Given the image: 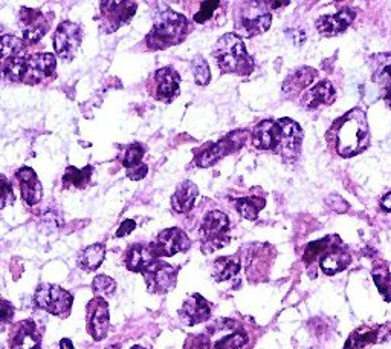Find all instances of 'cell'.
<instances>
[{
  "mask_svg": "<svg viewBox=\"0 0 391 349\" xmlns=\"http://www.w3.org/2000/svg\"><path fill=\"white\" fill-rule=\"evenodd\" d=\"M336 99L335 87L331 82H319L301 97V104H303L305 109L314 110L318 109L323 104H332Z\"/></svg>",
  "mask_w": 391,
  "mask_h": 349,
  "instance_id": "21",
  "label": "cell"
},
{
  "mask_svg": "<svg viewBox=\"0 0 391 349\" xmlns=\"http://www.w3.org/2000/svg\"><path fill=\"white\" fill-rule=\"evenodd\" d=\"M316 78V71L314 68H300L293 71L283 83V92L286 95H297L305 91L307 86L314 83Z\"/></svg>",
  "mask_w": 391,
  "mask_h": 349,
  "instance_id": "24",
  "label": "cell"
},
{
  "mask_svg": "<svg viewBox=\"0 0 391 349\" xmlns=\"http://www.w3.org/2000/svg\"><path fill=\"white\" fill-rule=\"evenodd\" d=\"M380 205L385 212H391V191H390V193H387L384 198H382Z\"/></svg>",
  "mask_w": 391,
  "mask_h": 349,
  "instance_id": "44",
  "label": "cell"
},
{
  "mask_svg": "<svg viewBox=\"0 0 391 349\" xmlns=\"http://www.w3.org/2000/svg\"><path fill=\"white\" fill-rule=\"evenodd\" d=\"M332 239L331 236H327L321 241H315V242H310L309 246L306 247L305 251V262L306 264H312V262L319 256V255H324V253L332 247Z\"/></svg>",
  "mask_w": 391,
  "mask_h": 349,
  "instance_id": "35",
  "label": "cell"
},
{
  "mask_svg": "<svg viewBox=\"0 0 391 349\" xmlns=\"http://www.w3.org/2000/svg\"><path fill=\"white\" fill-rule=\"evenodd\" d=\"M23 40L6 34L0 37V58H5L6 62L14 57H19V52L23 49Z\"/></svg>",
  "mask_w": 391,
  "mask_h": 349,
  "instance_id": "32",
  "label": "cell"
},
{
  "mask_svg": "<svg viewBox=\"0 0 391 349\" xmlns=\"http://www.w3.org/2000/svg\"><path fill=\"white\" fill-rule=\"evenodd\" d=\"M34 300L41 310L48 311L49 314H54L58 317H68L70 308H72L74 298L72 294L58 285L43 284L35 291Z\"/></svg>",
  "mask_w": 391,
  "mask_h": 349,
  "instance_id": "6",
  "label": "cell"
},
{
  "mask_svg": "<svg viewBox=\"0 0 391 349\" xmlns=\"http://www.w3.org/2000/svg\"><path fill=\"white\" fill-rule=\"evenodd\" d=\"M83 31L82 26L74 22H61L54 36V48L57 56L68 60H72L77 51L82 45Z\"/></svg>",
  "mask_w": 391,
  "mask_h": 349,
  "instance_id": "9",
  "label": "cell"
},
{
  "mask_svg": "<svg viewBox=\"0 0 391 349\" xmlns=\"http://www.w3.org/2000/svg\"><path fill=\"white\" fill-rule=\"evenodd\" d=\"M245 141H246L245 130H236V132L229 134L225 138H222L219 143L207 146L205 149L196 156V164H198L202 169L211 167L212 164H216L219 160L224 158V156L240 149Z\"/></svg>",
  "mask_w": 391,
  "mask_h": 349,
  "instance_id": "7",
  "label": "cell"
},
{
  "mask_svg": "<svg viewBox=\"0 0 391 349\" xmlns=\"http://www.w3.org/2000/svg\"><path fill=\"white\" fill-rule=\"evenodd\" d=\"M357 17L352 8H344V10L338 11L332 15H321L316 20V30L323 34V36H338V34L344 32L352 25V22Z\"/></svg>",
  "mask_w": 391,
  "mask_h": 349,
  "instance_id": "16",
  "label": "cell"
},
{
  "mask_svg": "<svg viewBox=\"0 0 391 349\" xmlns=\"http://www.w3.org/2000/svg\"><path fill=\"white\" fill-rule=\"evenodd\" d=\"M228 230H229L228 216L219 210L210 212L200 225L202 251L210 255V253L217 251L228 246L229 242Z\"/></svg>",
  "mask_w": 391,
  "mask_h": 349,
  "instance_id": "5",
  "label": "cell"
},
{
  "mask_svg": "<svg viewBox=\"0 0 391 349\" xmlns=\"http://www.w3.org/2000/svg\"><path fill=\"white\" fill-rule=\"evenodd\" d=\"M142 274H144L148 291L156 294L172 291L177 282V269L161 260H156Z\"/></svg>",
  "mask_w": 391,
  "mask_h": 349,
  "instance_id": "10",
  "label": "cell"
},
{
  "mask_svg": "<svg viewBox=\"0 0 391 349\" xmlns=\"http://www.w3.org/2000/svg\"><path fill=\"white\" fill-rule=\"evenodd\" d=\"M179 316L186 325H198L210 319L211 307L207 299H203L200 294H193L190 299L184 302Z\"/></svg>",
  "mask_w": 391,
  "mask_h": 349,
  "instance_id": "18",
  "label": "cell"
},
{
  "mask_svg": "<svg viewBox=\"0 0 391 349\" xmlns=\"http://www.w3.org/2000/svg\"><path fill=\"white\" fill-rule=\"evenodd\" d=\"M57 60L56 56L48 54H34L25 58V75L23 83L28 84H37L43 82L44 78L51 77L56 72Z\"/></svg>",
  "mask_w": 391,
  "mask_h": 349,
  "instance_id": "11",
  "label": "cell"
},
{
  "mask_svg": "<svg viewBox=\"0 0 391 349\" xmlns=\"http://www.w3.org/2000/svg\"><path fill=\"white\" fill-rule=\"evenodd\" d=\"M87 310H89V317H87L89 334H91L96 342H100V340H103L105 336H108V331H109V322H110L109 307L104 299L96 298L89 303Z\"/></svg>",
  "mask_w": 391,
  "mask_h": 349,
  "instance_id": "15",
  "label": "cell"
},
{
  "mask_svg": "<svg viewBox=\"0 0 391 349\" xmlns=\"http://www.w3.org/2000/svg\"><path fill=\"white\" fill-rule=\"evenodd\" d=\"M266 204V201L263 198H242L236 201V208L240 213V216L245 217L248 221H254L259 216L260 210H263V207Z\"/></svg>",
  "mask_w": 391,
  "mask_h": 349,
  "instance_id": "29",
  "label": "cell"
},
{
  "mask_svg": "<svg viewBox=\"0 0 391 349\" xmlns=\"http://www.w3.org/2000/svg\"><path fill=\"white\" fill-rule=\"evenodd\" d=\"M11 349H40V336L31 320L22 322L13 338Z\"/></svg>",
  "mask_w": 391,
  "mask_h": 349,
  "instance_id": "25",
  "label": "cell"
},
{
  "mask_svg": "<svg viewBox=\"0 0 391 349\" xmlns=\"http://www.w3.org/2000/svg\"><path fill=\"white\" fill-rule=\"evenodd\" d=\"M331 138L341 156H354L366 151L370 143L366 112L353 109L345 113L331 129Z\"/></svg>",
  "mask_w": 391,
  "mask_h": 349,
  "instance_id": "2",
  "label": "cell"
},
{
  "mask_svg": "<svg viewBox=\"0 0 391 349\" xmlns=\"http://www.w3.org/2000/svg\"><path fill=\"white\" fill-rule=\"evenodd\" d=\"M384 100H385V103H387V106L391 109V87H388V89L385 91Z\"/></svg>",
  "mask_w": 391,
  "mask_h": 349,
  "instance_id": "46",
  "label": "cell"
},
{
  "mask_svg": "<svg viewBox=\"0 0 391 349\" xmlns=\"http://www.w3.org/2000/svg\"><path fill=\"white\" fill-rule=\"evenodd\" d=\"M212 54L222 71L226 74L248 75L254 71V62L248 54L243 40L238 34L229 32L220 37L216 43Z\"/></svg>",
  "mask_w": 391,
  "mask_h": 349,
  "instance_id": "4",
  "label": "cell"
},
{
  "mask_svg": "<svg viewBox=\"0 0 391 349\" xmlns=\"http://www.w3.org/2000/svg\"><path fill=\"white\" fill-rule=\"evenodd\" d=\"M191 246V242L186 236V233L177 227L173 229L164 230L162 233H159V236L156 242H153V248L156 251L158 258H170L174 256L176 253H181L188 250Z\"/></svg>",
  "mask_w": 391,
  "mask_h": 349,
  "instance_id": "12",
  "label": "cell"
},
{
  "mask_svg": "<svg viewBox=\"0 0 391 349\" xmlns=\"http://www.w3.org/2000/svg\"><path fill=\"white\" fill-rule=\"evenodd\" d=\"M219 5H220V2H217V0H210V2H203L200 11L194 15V22L196 23H205L207 20H210Z\"/></svg>",
  "mask_w": 391,
  "mask_h": 349,
  "instance_id": "40",
  "label": "cell"
},
{
  "mask_svg": "<svg viewBox=\"0 0 391 349\" xmlns=\"http://www.w3.org/2000/svg\"><path fill=\"white\" fill-rule=\"evenodd\" d=\"M92 172H94V167H91V165H87V167H84V169H77L70 165V167L66 169V173L63 177V186L83 189V187H86L89 179H91Z\"/></svg>",
  "mask_w": 391,
  "mask_h": 349,
  "instance_id": "30",
  "label": "cell"
},
{
  "mask_svg": "<svg viewBox=\"0 0 391 349\" xmlns=\"http://www.w3.org/2000/svg\"><path fill=\"white\" fill-rule=\"evenodd\" d=\"M352 258L345 250H342L340 246H332L328 248L319 260V267L327 276H333L336 273L342 272V269L350 265Z\"/></svg>",
  "mask_w": 391,
  "mask_h": 349,
  "instance_id": "22",
  "label": "cell"
},
{
  "mask_svg": "<svg viewBox=\"0 0 391 349\" xmlns=\"http://www.w3.org/2000/svg\"><path fill=\"white\" fill-rule=\"evenodd\" d=\"M373 279L378 286L379 293L384 296L385 300H391V274L387 267H376L373 269Z\"/></svg>",
  "mask_w": 391,
  "mask_h": 349,
  "instance_id": "33",
  "label": "cell"
},
{
  "mask_svg": "<svg viewBox=\"0 0 391 349\" xmlns=\"http://www.w3.org/2000/svg\"><path fill=\"white\" fill-rule=\"evenodd\" d=\"M191 69H193V75L194 80L199 86H207L211 80V72H210V66L207 63V60L198 56L193 58L191 62Z\"/></svg>",
  "mask_w": 391,
  "mask_h": 349,
  "instance_id": "34",
  "label": "cell"
},
{
  "mask_svg": "<svg viewBox=\"0 0 391 349\" xmlns=\"http://www.w3.org/2000/svg\"><path fill=\"white\" fill-rule=\"evenodd\" d=\"M156 78V99L162 101H172L179 94L181 77L173 68L158 69Z\"/></svg>",
  "mask_w": 391,
  "mask_h": 349,
  "instance_id": "20",
  "label": "cell"
},
{
  "mask_svg": "<svg viewBox=\"0 0 391 349\" xmlns=\"http://www.w3.org/2000/svg\"><path fill=\"white\" fill-rule=\"evenodd\" d=\"M135 229H136V222L133 221V220H126V221H124V222L121 224L120 229H118V231H117V238L127 236V234H130Z\"/></svg>",
  "mask_w": 391,
  "mask_h": 349,
  "instance_id": "43",
  "label": "cell"
},
{
  "mask_svg": "<svg viewBox=\"0 0 391 349\" xmlns=\"http://www.w3.org/2000/svg\"><path fill=\"white\" fill-rule=\"evenodd\" d=\"M105 256V247L103 243H94V246L87 247L82 255H79V267L86 272H95L96 268H100Z\"/></svg>",
  "mask_w": 391,
  "mask_h": 349,
  "instance_id": "28",
  "label": "cell"
},
{
  "mask_svg": "<svg viewBox=\"0 0 391 349\" xmlns=\"http://www.w3.org/2000/svg\"><path fill=\"white\" fill-rule=\"evenodd\" d=\"M17 179L20 182V193L23 201L28 205H35L40 203L41 195H43V187L41 182L37 178V173H35L31 167H22L17 170L15 173Z\"/></svg>",
  "mask_w": 391,
  "mask_h": 349,
  "instance_id": "19",
  "label": "cell"
},
{
  "mask_svg": "<svg viewBox=\"0 0 391 349\" xmlns=\"http://www.w3.org/2000/svg\"><path fill=\"white\" fill-rule=\"evenodd\" d=\"M188 32V20L182 14L165 6L153 14V30L147 43L152 49H165L181 43Z\"/></svg>",
  "mask_w": 391,
  "mask_h": 349,
  "instance_id": "3",
  "label": "cell"
},
{
  "mask_svg": "<svg viewBox=\"0 0 391 349\" xmlns=\"http://www.w3.org/2000/svg\"><path fill=\"white\" fill-rule=\"evenodd\" d=\"M14 193L11 182L8 181L5 174H0V210L5 208L6 205H11L14 203Z\"/></svg>",
  "mask_w": 391,
  "mask_h": 349,
  "instance_id": "39",
  "label": "cell"
},
{
  "mask_svg": "<svg viewBox=\"0 0 391 349\" xmlns=\"http://www.w3.org/2000/svg\"><path fill=\"white\" fill-rule=\"evenodd\" d=\"M92 288L96 294L104 296V298H110V296H113L115 291H117V282L109 276L100 274L94 279Z\"/></svg>",
  "mask_w": 391,
  "mask_h": 349,
  "instance_id": "38",
  "label": "cell"
},
{
  "mask_svg": "<svg viewBox=\"0 0 391 349\" xmlns=\"http://www.w3.org/2000/svg\"><path fill=\"white\" fill-rule=\"evenodd\" d=\"M371 74L375 82L382 89L391 87V54H378L371 60Z\"/></svg>",
  "mask_w": 391,
  "mask_h": 349,
  "instance_id": "26",
  "label": "cell"
},
{
  "mask_svg": "<svg viewBox=\"0 0 391 349\" xmlns=\"http://www.w3.org/2000/svg\"><path fill=\"white\" fill-rule=\"evenodd\" d=\"M60 348L61 349H74V345H72V342H70L69 338H63L60 342Z\"/></svg>",
  "mask_w": 391,
  "mask_h": 349,
  "instance_id": "45",
  "label": "cell"
},
{
  "mask_svg": "<svg viewBox=\"0 0 391 349\" xmlns=\"http://www.w3.org/2000/svg\"><path fill=\"white\" fill-rule=\"evenodd\" d=\"M199 195V189L191 181H182L179 186H177L174 195L172 196V207L173 210L177 213H186L190 212L194 201Z\"/></svg>",
  "mask_w": 391,
  "mask_h": 349,
  "instance_id": "23",
  "label": "cell"
},
{
  "mask_svg": "<svg viewBox=\"0 0 391 349\" xmlns=\"http://www.w3.org/2000/svg\"><path fill=\"white\" fill-rule=\"evenodd\" d=\"M303 130L290 118L264 120L252 132V143L257 149L272 151L286 161H295L300 155Z\"/></svg>",
  "mask_w": 391,
  "mask_h": 349,
  "instance_id": "1",
  "label": "cell"
},
{
  "mask_svg": "<svg viewBox=\"0 0 391 349\" xmlns=\"http://www.w3.org/2000/svg\"><path fill=\"white\" fill-rule=\"evenodd\" d=\"M132 349H146V348H142V346H133Z\"/></svg>",
  "mask_w": 391,
  "mask_h": 349,
  "instance_id": "47",
  "label": "cell"
},
{
  "mask_svg": "<svg viewBox=\"0 0 391 349\" xmlns=\"http://www.w3.org/2000/svg\"><path fill=\"white\" fill-rule=\"evenodd\" d=\"M156 260L158 255L153 243H135L127 250L126 267L133 273H144Z\"/></svg>",
  "mask_w": 391,
  "mask_h": 349,
  "instance_id": "17",
  "label": "cell"
},
{
  "mask_svg": "<svg viewBox=\"0 0 391 349\" xmlns=\"http://www.w3.org/2000/svg\"><path fill=\"white\" fill-rule=\"evenodd\" d=\"M147 172H148V167L146 164H138V165H133V167L127 169V177L132 181H141L146 177Z\"/></svg>",
  "mask_w": 391,
  "mask_h": 349,
  "instance_id": "42",
  "label": "cell"
},
{
  "mask_svg": "<svg viewBox=\"0 0 391 349\" xmlns=\"http://www.w3.org/2000/svg\"><path fill=\"white\" fill-rule=\"evenodd\" d=\"M240 260L237 258H219L212 265V277L217 282L229 281L238 274Z\"/></svg>",
  "mask_w": 391,
  "mask_h": 349,
  "instance_id": "27",
  "label": "cell"
},
{
  "mask_svg": "<svg viewBox=\"0 0 391 349\" xmlns=\"http://www.w3.org/2000/svg\"><path fill=\"white\" fill-rule=\"evenodd\" d=\"M14 307L11 302L0 299V322L2 324H11L14 319Z\"/></svg>",
  "mask_w": 391,
  "mask_h": 349,
  "instance_id": "41",
  "label": "cell"
},
{
  "mask_svg": "<svg viewBox=\"0 0 391 349\" xmlns=\"http://www.w3.org/2000/svg\"><path fill=\"white\" fill-rule=\"evenodd\" d=\"M260 4H251V8L240 11V15L236 23L237 32L240 36L245 37H254L260 36L271 28L272 15L259 8Z\"/></svg>",
  "mask_w": 391,
  "mask_h": 349,
  "instance_id": "8",
  "label": "cell"
},
{
  "mask_svg": "<svg viewBox=\"0 0 391 349\" xmlns=\"http://www.w3.org/2000/svg\"><path fill=\"white\" fill-rule=\"evenodd\" d=\"M25 58L26 57H14L8 60L5 66V77L11 82H23L25 75Z\"/></svg>",
  "mask_w": 391,
  "mask_h": 349,
  "instance_id": "36",
  "label": "cell"
},
{
  "mask_svg": "<svg viewBox=\"0 0 391 349\" xmlns=\"http://www.w3.org/2000/svg\"><path fill=\"white\" fill-rule=\"evenodd\" d=\"M146 153V147L141 146L139 143H133L127 147V151L124 152V155L121 156V161L124 167H133V165L141 164L142 156Z\"/></svg>",
  "mask_w": 391,
  "mask_h": 349,
  "instance_id": "37",
  "label": "cell"
},
{
  "mask_svg": "<svg viewBox=\"0 0 391 349\" xmlns=\"http://www.w3.org/2000/svg\"><path fill=\"white\" fill-rule=\"evenodd\" d=\"M379 337V329H371V328H359L358 331L352 333L349 337L347 343H345L344 349H361L367 345L375 343Z\"/></svg>",
  "mask_w": 391,
  "mask_h": 349,
  "instance_id": "31",
  "label": "cell"
},
{
  "mask_svg": "<svg viewBox=\"0 0 391 349\" xmlns=\"http://www.w3.org/2000/svg\"><path fill=\"white\" fill-rule=\"evenodd\" d=\"M136 11V2H101L104 32L117 31L122 23L130 20Z\"/></svg>",
  "mask_w": 391,
  "mask_h": 349,
  "instance_id": "13",
  "label": "cell"
},
{
  "mask_svg": "<svg viewBox=\"0 0 391 349\" xmlns=\"http://www.w3.org/2000/svg\"><path fill=\"white\" fill-rule=\"evenodd\" d=\"M20 26L23 32V40L26 43L40 42L44 34L49 30V23L44 20V15L39 10H30V8H22L20 10Z\"/></svg>",
  "mask_w": 391,
  "mask_h": 349,
  "instance_id": "14",
  "label": "cell"
}]
</instances>
